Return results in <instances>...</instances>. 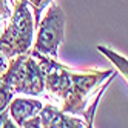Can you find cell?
<instances>
[{
  "label": "cell",
  "mask_w": 128,
  "mask_h": 128,
  "mask_svg": "<svg viewBox=\"0 0 128 128\" xmlns=\"http://www.w3.org/2000/svg\"><path fill=\"white\" fill-rule=\"evenodd\" d=\"M10 25L0 36V51L8 59L28 52L34 37V20L26 0H16Z\"/></svg>",
  "instance_id": "6da1fadb"
},
{
  "label": "cell",
  "mask_w": 128,
  "mask_h": 128,
  "mask_svg": "<svg viewBox=\"0 0 128 128\" xmlns=\"http://www.w3.org/2000/svg\"><path fill=\"white\" fill-rule=\"evenodd\" d=\"M65 12L62 8L51 2L43 19L37 23V36L32 51H37L42 54H50L51 57H57V51L60 43L63 42V31H65Z\"/></svg>",
  "instance_id": "7a4b0ae2"
},
{
  "label": "cell",
  "mask_w": 128,
  "mask_h": 128,
  "mask_svg": "<svg viewBox=\"0 0 128 128\" xmlns=\"http://www.w3.org/2000/svg\"><path fill=\"white\" fill-rule=\"evenodd\" d=\"M113 74V71H96L88 70L85 72H74L71 74V90L68 96L63 99V104L60 111L71 113V114H84L85 106L88 102V97L91 93L96 91L102 82Z\"/></svg>",
  "instance_id": "3957f363"
},
{
  "label": "cell",
  "mask_w": 128,
  "mask_h": 128,
  "mask_svg": "<svg viewBox=\"0 0 128 128\" xmlns=\"http://www.w3.org/2000/svg\"><path fill=\"white\" fill-rule=\"evenodd\" d=\"M32 57H36L40 63V68L43 71V80H45V90L50 91V94L56 99L63 100L70 90H71V74L72 71L66 66L60 65L56 59L46 57L45 54L37 51H30Z\"/></svg>",
  "instance_id": "277c9868"
},
{
  "label": "cell",
  "mask_w": 128,
  "mask_h": 128,
  "mask_svg": "<svg viewBox=\"0 0 128 128\" xmlns=\"http://www.w3.org/2000/svg\"><path fill=\"white\" fill-rule=\"evenodd\" d=\"M39 117H40V125L45 128H84L86 126L84 120L66 116V113L57 110L54 105L42 106L39 111Z\"/></svg>",
  "instance_id": "5b68a950"
},
{
  "label": "cell",
  "mask_w": 128,
  "mask_h": 128,
  "mask_svg": "<svg viewBox=\"0 0 128 128\" xmlns=\"http://www.w3.org/2000/svg\"><path fill=\"white\" fill-rule=\"evenodd\" d=\"M45 91V80H43V71L40 68V63L36 62V57L31 54L26 59V70L25 77L20 85L19 93L30 94V96H40Z\"/></svg>",
  "instance_id": "8992f818"
},
{
  "label": "cell",
  "mask_w": 128,
  "mask_h": 128,
  "mask_svg": "<svg viewBox=\"0 0 128 128\" xmlns=\"http://www.w3.org/2000/svg\"><path fill=\"white\" fill-rule=\"evenodd\" d=\"M40 100H34V99H25V97H17L11 100L8 105V113L12 117V120L17 126H22V124L32 116H36L40 108H42Z\"/></svg>",
  "instance_id": "52a82bcc"
},
{
  "label": "cell",
  "mask_w": 128,
  "mask_h": 128,
  "mask_svg": "<svg viewBox=\"0 0 128 128\" xmlns=\"http://www.w3.org/2000/svg\"><path fill=\"white\" fill-rule=\"evenodd\" d=\"M97 50L102 52V54H105V56L114 63V65L119 68V71L122 72V76L125 77V80H126V76H128V62H126V59L122 57V56H119V54H116L114 51H111V50H108V48L102 46V45H99Z\"/></svg>",
  "instance_id": "ba28073f"
},
{
  "label": "cell",
  "mask_w": 128,
  "mask_h": 128,
  "mask_svg": "<svg viewBox=\"0 0 128 128\" xmlns=\"http://www.w3.org/2000/svg\"><path fill=\"white\" fill-rule=\"evenodd\" d=\"M114 77H116V74L113 72L111 76H110V79H108V82L102 86V90L97 93V96H96V99H94V102H93V105H91L88 110H85L84 111V114H85V117H86V120H85V124H86V126H93V117H94V111H96V106H97V104H99V100H100V97H102V94L105 93V90L108 88V85L111 84V82L114 80Z\"/></svg>",
  "instance_id": "9c48e42d"
},
{
  "label": "cell",
  "mask_w": 128,
  "mask_h": 128,
  "mask_svg": "<svg viewBox=\"0 0 128 128\" xmlns=\"http://www.w3.org/2000/svg\"><path fill=\"white\" fill-rule=\"evenodd\" d=\"M14 93H16L14 88L11 85H8L6 82H3L2 77H0V113L8 108V105L14 97Z\"/></svg>",
  "instance_id": "30bf717a"
},
{
  "label": "cell",
  "mask_w": 128,
  "mask_h": 128,
  "mask_svg": "<svg viewBox=\"0 0 128 128\" xmlns=\"http://www.w3.org/2000/svg\"><path fill=\"white\" fill-rule=\"evenodd\" d=\"M26 2H28V5L32 6L34 17H36V20H34V28H36L37 23H39V20L42 19V11L52 2V0H26Z\"/></svg>",
  "instance_id": "8fae6325"
},
{
  "label": "cell",
  "mask_w": 128,
  "mask_h": 128,
  "mask_svg": "<svg viewBox=\"0 0 128 128\" xmlns=\"http://www.w3.org/2000/svg\"><path fill=\"white\" fill-rule=\"evenodd\" d=\"M0 126H3V128H14V126H17V125H14V120L11 119L10 113H8L6 110L0 113Z\"/></svg>",
  "instance_id": "7c38bea8"
},
{
  "label": "cell",
  "mask_w": 128,
  "mask_h": 128,
  "mask_svg": "<svg viewBox=\"0 0 128 128\" xmlns=\"http://www.w3.org/2000/svg\"><path fill=\"white\" fill-rule=\"evenodd\" d=\"M11 17V10L8 6L6 0H0V22H3Z\"/></svg>",
  "instance_id": "4fadbf2b"
},
{
  "label": "cell",
  "mask_w": 128,
  "mask_h": 128,
  "mask_svg": "<svg viewBox=\"0 0 128 128\" xmlns=\"http://www.w3.org/2000/svg\"><path fill=\"white\" fill-rule=\"evenodd\" d=\"M22 126L23 128H39V126H42L40 125V117H39V114H36V116H32L30 119H26V120L22 124Z\"/></svg>",
  "instance_id": "5bb4252c"
}]
</instances>
